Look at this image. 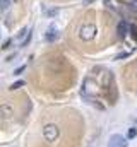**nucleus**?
<instances>
[{
  "mask_svg": "<svg viewBox=\"0 0 137 147\" xmlns=\"http://www.w3.org/2000/svg\"><path fill=\"white\" fill-rule=\"evenodd\" d=\"M96 33H98V28L94 24H84L79 29V38L84 39V41H91V39L96 38Z\"/></svg>",
  "mask_w": 137,
  "mask_h": 147,
  "instance_id": "1",
  "label": "nucleus"
},
{
  "mask_svg": "<svg viewBox=\"0 0 137 147\" xmlns=\"http://www.w3.org/2000/svg\"><path fill=\"white\" fill-rule=\"evenodd\" d=\"M10 5H12L10 0H2V12H7L10 9Z\"/></svg>",
  "mask_w": 137,
  "mask_h": 147,
  "instance_id": "8",
  "label": "nucleus"
},
{
  "mask_svg": "<svg viewBox=\"0 0 137 147\" xmlns=\"http://www.w3.org/2000/svg\"><path fill=\"white\" fill-rule=\"evenodd\" d=\"M127 31H129L127 22H125V21H120V22H118V28H117L118 36H120V38H125V36H127Z\"/></svg>",
  "mask_w": 137,
  "mask_h": 147,
  "instance_id": "4",
  "label": "nucleus"
},
{
  "mask_svg": "<svg viewBox=\"0 0 137 147\" xmlns=\"http://www.w3.org/2000/svg\"><path fill=\"white\" fill-rule=\"evenodd\" d=\"M46 38V41H55L57 38H58V33H57V29H48V33L45 34Z\"/></svg>",
  "mask_w": 137,
  "mask_h": 147,
  "instance_id": "5",
  "label": "nucleus"
},
{
  "mask_svg": "<svg viewBox=\"0 0 137 147\" xmlns=\"http://www.w3.org/2000/svg\"><path fill=\"white\" fill-rule=\"evenodd\" d=\"M93 2H94V0H82L84 5H89V3H93Z\"/></svg>",
  "mask_w": 137,
  "mask_h": 147,
  "instance_id": "16",
  "label": "nucleus"
},
{
  "mask_svg": "<svg viewBox=\"0 0 137 147\" xmlns=\"http://www.w3.org/2000/svg\"><path fill=\"white\" fill-rule=\"evenodd\" d=\"M108 147H129V142L127 139H123V135H111L110 137V144Z\"/></svg>",
  "mask_w": 137,
  "mask_h": 147,
  "instance_id": "3",
  "label": "nucleus"
},
{
  "mask_svg": "<svg viewBox=\"0 0 137 147\" xmlns=\"http://www.w3.org/2000/svg\"><path fill=\"white\" fill-rule=\"evenodd\" d=\"M9 45H10V39H7V41L3 43V46H2V50H7V48H9Z\"/></svg>",
  "mask_w": 137,
  "mask_h": 147,
  "instance_id": "14",
  "label": "nucleus"
},
{
  "mask_svg": "<svg viewBox=\"0 0 137 147\" xmlns=\"http://www.w3.org/2000/svg\"><path fill=\"white\" fill-rule=\"evenodd\" d=\"M24 69H26V65H22V67H19V69H17V70H16L14 74H16V75H21V74L24 72Z\"/></svg>",
  "mask_w": 137,
  "mask_h": 147,
  "instance_id": "11",
  "label": "nucleus"
},
{
  "mask_svg": "<svg viewBox=\"0 0 137 147\" xmlns=\"http://www.w3.org/2000/svg\"><path fill=\"white\" fill-rule=\"evenodd\" d=\"M136 137H137V128L132 127V128L129 130V139H136Z\"/></svg>",
  "mask_w": 137,
  "mask_h": 147,
  "instance_id": "9",
  "label": "nucleus"
},
{
  "mask_svg": "<svg viewBox=\"0 0 137 147\" xmlns=\"http://www.w3.org/2000/svg\"><path fill=\"white\" fill-rule=\"evenodd\" d=\"M26 33H29V31H28V29H26V28H24V29H22V31H21V33H19V38H22V36H24V34H26Z\"/></svg>",
  "mask_w": 137,
  "mask_h": 147,
  "instance_id": "15",
  "label": "nucleus"
},
{
  "mask_svg": "<svg viewBox=\"0 0 137 147\" xmlns=\"http://www.w3.org/2000/svg\"><path fill=\"white\" fill-rule=\"evenodd\" d=\"M29 41H31V33H28V38H26V39L22 41V46H26V45H28Z\"/></svg>",
  "mask_w": 137,
  "mask_h": 147,
  "instance_id": "12",
  "label": "nucleus"
},
{
  "mask_svg": "<svg viewBox=\"0 0 137 147\" xmlns=\"http://www.w3.org/2000/svg\"><path fill=\"white\" fill-rule=\"evenodd\" d=\"M130 53H120V55H117V60H120V58H127Z\"/></svg>",
  "mask_w": 137,
  "mask_h": 147,
  "instance_id": "13",
  "label": "nucleus"
},
{
  "mask_svg": "<svg viewBox=\"0 0 137 147\" xmlns=\"http://www.w3.org/2000/svg\"><path fill=\"white\" fill-rule=\"evenodd\" d=\"M2 113H3V118H9V116L12 115L10 106H9V105H2Z\"/></svg>",
  "mask_w": 137,
  "mask_h": 147,
  "instance_id": "6",
  "label": "nucleus"
},
{
  "mask_svg": "<svg viewBox=\"0 0 137 147\" xmlns=\"http://www.w3.org/2000/svg\"><path fill=\"white\" fill-rule=\"evenodd\" d=\"M130 33H132V38L137 39V28L136 26H130Z\"/></svg>",
  "mask_w": 137,
  "mask_h": 147,
  "instance_id": "10",
  "label": "nucleus"
},
{
  "mask_svg": "<svg viewBox=\"0 0 137 147\" xmlns=\"http://www.w3.org/2000/svg\"><path fill=\"white\" fill-rule=\"evenodd\" d=\"M43 137H45L50 144H53V142L60 137V130H58V127H57V125H53V123L46 125V127L43 128Z\"/></svg>",
  "mask_w": 137,
  "mask_h": 147,
  "instance_id": "2",
  "label": "nucleus"
},
{
  "mask_svg": "<svg viewBox=\"0 0 137 147\" xmlns=\"http://www.w3.org/2000/svg\"><path fill=\"white\" fill-rule=\"evenodd\" d=\"M21 87H24V80H17V82H14V84L10 86V91H16V89H21Z\"/></svg>",
  "mask_w": 137,
  "mask_h": 147,
  "instance_id": "7",
  "label": "nucleus"
}]
</instances>
